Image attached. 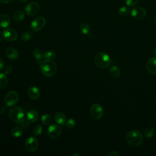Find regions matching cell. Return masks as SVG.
<instances>
[{
    "label": "cell",
    "instance_id": "obj_1",
    "mask_svg": "<svg viewBox=\"0 0 156 156\" xmlns=\"http://www.w3.org/2000/svg\"><path fill=\"white\" fill-rule=\"evenodd\" d=\"M126 142L132 147H138L140 146L143 141V136L142 133L136 130H131L129 131L126 135Z\"/></svg>",
    "mask_w": 156,
    "mask_h": 156
},
{
    "label": "cell",
    "instance_id": "obj_2",
    "mask_svg": "<svg viewBox=\"0 0 156 156\" xmlns=\"http://www.w3.org/2000/svg\"><path fill=\"white\" fill-rule=\"evenodd\" d=\"M40 64L41 73L45 76L50 77L55 74L57 72V65L52 60L45 59Z\"/></svg>",
    "mask_w": 156,
    "mask_h": 156
},
{
    "label": "cell",
    "instance_id": "obj_3",
    "mask_svg": "<svg viewBox=\"0 0 156 156\" xmlns=\"http://www.w3.org/2000/svg\"><path fill=\"white\" fill-rule=\"evenodd\" d=\"M10 119L15 123H23L25 120V113L23 108L19 106L12 107L9 112Z\"/></svg>",
    "mask_w": 156,
    "mask_h": 156
},
{
    "label": "cell",
    "instance_id": "obj_4",
    "mask_svg": "<svg viewBox=\"0 0 156 156\" xmlns=\"http://www.w3.org/2000/svg\"><path fill=\"white\" fill-rule=\"evenodd\" d=\"M94 62L99 68L104 69L110 66L111 60L109 55L105 52H99L94 57Z\"/></svg>",
    "mask_w": 156,
    "mask_h": 156
},
{
    "label": "cell",
    "instance_id": "obj_5",
    "mask_svg": "<svg viewBox=\"0 0 156 156\" xmlns=\"http://www.w3.org/2000/svg\"><path fill=\"white\" fill-rule=\"evenodd\" d=\"M18 99V94L15 91H10L5 94L4 101L6 106L12 107L16 104Z\"/></svg>",
    "mask_w": 156,
    "mask_h": 156
},
{
    "label": "cell",
    "instance_id": "obj_6",
    "mask_svg": "<svg viewBox=\"0 0 156 156\" xmlns=\"http://www.w3.org/2000/svg\"><path fill=\"white\" fill-rule=\"evenodd\" d=\"M46 23V19L43 16L37 17L31 23L30 28L34 32H38L44 27Z\"/></svg>",
    "mask_w": 156,
    "mask_h": 156
},
{
    "label": "cell",
    "instance_id": "obj_7",
    "mask_svg": "<svg viewBox=\"0 0 156 156\" xmlns=\"http://www.w3.org/2000/svg\"><path fill=\"white\" fill-rule=\"evenodd\" d=\"M18 37L17 32L13 28H7L2 31V38L7 41L15 40Z\"/></svg>",
    "mask_w": 156,
    "mask_h": 156
},
{
    "label": "cell",
    "instance_id": "obj_8",
    "mask_svg": "<svg viewBox=\"0 0 156 156\" xmlns=\"http://www.w3.org/2000/svg\"><path fill=\"white\" fill-rule=\"evenodd\" d=\"M103 108L99 104H94L90 108L91 116L95 119H99L103 115Z\"/></svg>",
    "mask_w": 156,
    "mask_h": 156
},
{
    "label": "cell",
    "instance_id": "obj_9",
    "mask_svg": "<svg viewBox=\"0 0 156 156\" xmlns=\"http://www.w3.org/2000/svg\"><path fill=\"white\" fill-rule=\"evenodd\" d=\"M62 133L61 127L57 124L50 125L48 129V136L53 140L58 138Z\"/></svg>",
    "mask_w": 156,
    "mask_h": 156
},
{
    "label": "cell",
    "instance_id": "obj_10",
    "mask_svg": "<svg viewBox=\"0 0 156 156\" xmlns=\"http://www.w3.org/2000/svg\"><path fill=\"white\" fill-rule=\"evenodd\" d=\"M38 146V140L35 136H30L26 139L25 143V147L27 151H28L29 152H35L37 149Z\"/></svg>",
    "mask_w": 156,
    "mask_h": 156
},
{
    "label": "cell",
    "instance_id": "obj_11",
    "mask_svg": "<svg viewBox=\"0 0 156 156\" xmlns=\"http://www.w3.org/2000/svg\"><path fill=\"white\" fill-rule=\"evenodd\" d=\"M130 14L133 18L140 20H143L146 17V11L141 7H135L132 9Z\"/></svg>",
    "mask_w": 156,
    "mask_h": 156
},
{
    "label": "cell",
    "instance_id": "obj_12",
    "mask_svg": "<svg viewBox=\"0 0 156 156\" xmlns=\"http://www.w3.org/2000/svg\"><path fill=\"white\" fill-rule=\"evenodd\" d=\"M40 10V5L37 2H29L25 7L26 13L29 16L35 15Z\"/></svg>",
    "mask_w": 156,
    "mask_h": 156
},
{
    "label": "cell",
    "instance_id": "obj_13",
    "mask_svg": "<svg viewBox=\"0 0 156 156\" xmlns=\"http://www.w3.org/2000/svg\"><path fill=\"white\" fill-rule=\"evenodd\" d=\"M146 70L152 74H156V57L149 58L146 63Z\"/></svg>",
    "mask_w": 156,
    "mask_h": 156
},
{
    "label": "cell",
    "instance_id": "obj_14",
    "mask_svg": "<svg viewBox=\"0 0 156 156\" xmlns=\"http://www.w3.org/2000/svg\"><path fill=\"white\" fill-rule=\"evenodd\" d=\"M29 98L32 100H37L40 96V91L36 87H31L27 90Z\"/></svg>",
    "mask_w": 156,
    "mask_h": 156
},
{
    "label": "cell",
    "instance_id": "obj_15",
    "mask_svg": "<svg viewBox=\"0 0 156 156\" xmlns=\"http://www.w3.org/2000/svg\"><path fill=\"white\" fill-rule=\"evenodd\" d=\"M6 56L10 60H16L18 58V52L12 47H8L6 48L5 51Z\"/></svg>",
    "mask_w": 156,
    "mask_h": 156
},
{
    "label": "cell",
    "instance_id": "obj_16",
    "mask_svg": "<svg viewBox=\"0 0 156 156\" xmlns=\"http://www.w3.org/2000/svg\"><path fill=\"white\" fill-rule=\"evenodd\" d=\"M11 23V19L7 14L0 15V27L2 28L7 27Z\"/></svg>",
    "mask_w": 156,
    "mask_h": 156
},
{
    "label": "cell",
    "instance_id": "obj_17",
    "mask_svg": "<svg viewBox=\"0 0 156 156\" xmlns=\"http://www.w3.org/2000/svg\"><path fill=\"white\" fill-rule=\"evenodd\" d=\"M27 119L29 122H35L39 118V113L35 110H31L29 111L26 115Z\"/></svg>",
    "mask_w": 156,
    "mask_h": 156
},
{
    "label": "cell",
    "instance_id": "obj_18",
    "mask_svg": "<svg viewBox=\"0 0 156 156\" xmlns=\"http://www.w3.org/2000/svg\"><path fill=\"white\" fill-rule=\"evenodd\" d=\"M33 55L37 63H40L43 61L44 57V52L39 48H35L33 51Z\"/></svg>",
    "mask_w": 156,
    "mask_h": 156
},
{
    "label": "cell",
    "instance_id": "obj_19",
    "mask_svg": "<svg viewBox=\"0 0 156 156\" xmlns=\"http://www.w3.org/2000/svg\"><path fill=\"white\" fill-rule=\"evenodd\" d=\"M55 121L59 125H63L66 122V116L61 112H58L54 116Z\"/></svg>",
    "mask_w": 156,
    "mask_h": 156
},
{
    "label": "cell",
    "instance_id": "obj_20",
    "mask_svg": "<svg viewBox=\"0 0 156 156\" xmlns=\"http://www.w3.org/2000/svg\"><path fill=\"white\" fill-rule=\"evenodd\" d=\"M109 74L113 78H118L121 74V71L118 66H112L109 69Z\"/></svg>",
    "mask_w": 156,
    "mask_h": 156
},
{
    "label": "cell",
    "instance_id": "obj_21",
    "mask_svg": "<svg viewBox=\"0 0 156 156\" xmlns=\"http://www.w3.org/2000/svg\"><path fill=\"white\" fill-rule=\"evenodd\" d=\"M24 13L23 11L18 10L14 13L13 15V20L16 22H20L24 19Z\"/></svg>",
    "mask_w": 156,
    "mask_h": 156
},
{
    "label": "cell",
    "instance_id": "obj_22",
    "mask_svg": "<svg viewBox=\"0 0 156 156\" xmlns=\"http://www.w3.org/2000/svg\"><path fill=\"white\" fill-rule=\"evenodd\" d=\"M155 130L153 127H148L144 131V135L146 138H151L155 135Z\"/></svg>",
    "mask_w": 156,
    "mask_h": 156
},
{
    "label": "cell",
    "instance_id": "obj_23",
    "mask_svg": "<svg viewBox=\"0 0 156 156\" xmlns=\"http://www.w3.org/2000/svg\"><path fill=\"white\" fill-rule=\"evenodd\" d=\"M8 83V79L5 73H0V88H5Z\"/></svg>",
    "mask_w": 156,
    "mask_h": 156
},
{
    "label": "cell",
    "instance_id": "obj_24",
    "mask_svg": "<svg viewBox=\"0 0 156 156\" xmlns=\"http://www.w3.org/2000/svg\"><path fill=\"white\" fill-rule=\"evenodd\" d=\"M80 30L83 34H88L91 30L90 26L86 23H82L80 26Z\"/></svg>",
    "mask_w": 156,
    "mask_h": 156
},
{
    "label": "cell",
    "instance_id": "obj_25",
    "mask_svg": "<svg viewBox=\"0 0 156 156\" xmlns=\"http://www.w3.org/2000/svg\"><path fill=\"white\" fill-rule=\"evenodd\" d=\"M11 133L14 137H20L23 134V130L20 127H14L11 130Z\"/></svg>",
    "mask_w": 156,
    "mask_h": 156
},
{
    "label": "cell",
    "instance_id": "obj_26",
    "mask_svg": "<svg viewBox=\"0 0 156 156\" xmlns=\"http://www.w3.org/2000/svg\"><path fill=\"white\" fill-rule=\"evenodd\" d=\"M41 122L45 126H48L51 124L52 122L51 117L48 114H44L41 116Z\"/></svg>",
    "mask_w": 156,
    "mask_h": 156
},
{
    "label": "cell",
    "instance_id": "obj_27",
    "mask_svg": "<svg viewBox=\"0 0 156 156\" xmlns=\"http://www.w3.org/2000/svg\"><path fill=\"white\" fill-rule=\"evenodd\" d=\"M33 37V34L31 32L26 31L23 32L21 35V38L24 41H27L30 40Z\"/></svg>",
    "mask_w": 156,
    "mask_h": 156
},
{
    "label": "cell",
    "instance_id": "obj_28",
    "mask_svg": "<svg viewBox=\"0 0 156 156\" xmlns=\"http://www.w3.org/2000/svg\"><path fill=\"white\" fill-rule=\"evenodd\" d=\"M129 13H130V9L126 6L121 7L118 10V14L121 16H126L128 15L129 14Z\"/></svg>",
    "mask_w": 156,
    "mask_h": 156
},
{
    "label": "cell",
    "instance_id": "obj_29",
    "mask_svg": "<svg viewBox=\"0 0 156 156\" xmlns=\"http://www.w3.org/2000/svg\"><path fill=\"white\" fill-rule=\"evenodd\" d=\"M56 53L53 51H48L44 53V57L46 59L52 60L56 57Z\"/></svg>",
    "mask_w": 156,
    "mask_h": 156
},
{
    "label": "cell",
    "instance_id": "obj_30",
    "mask_svg": "<svg viewBox=\"0 0 156 156\" xmlns=\"http://www.w3.org/2000/svg\"><path fill=\"white\" fill-rule=\"evenodd\" d=\"M42 131H43V128L40 124H37L33 128V134L35 136L41 135L42 133Z\"/></svg>",
    "mask_w": 156,
    "mask_h": 156
},
{
    "label": "cell",
    "instance_id": "obj_31",
    "mask_svg": "<svg viewBox=\"0 0 156 156\" xmlns=\"http://www.w3.org/2000/svg\"><path fill=\"white\" fill-rule=\"evenodd\" d=\"M75 125H76V122H75V121H74L73 119H72V118L69 119L66 121V127L68 128V129H72V128H73V127L75 126Z\"/></svg>",
    "mask_w": 156,
    "mask_h": 156
},
{
    "label": "cell",
    "instance_id": "obj_32",
    "mask_svg": "<svg viewBox=\"0 0 156 156\" xmlns=\"http://www.w3.org/2000/svg\"><path fill=\"white\" fill-rule=\"evenodd\" d=\"M138 1L139 0H126V4L129 7H132L135 5L138 2Z\"/></svg>",
    "mask_w": 156,
    "mask_h": 156
},
{
    "label": "cell",
    "instance_id": "obj_33",
    "mask_svg": "<svg viewBox=\"0 0 156 156\" xmlns=\"http://www.w3.org/2000/svg\"><path fill=\"white\" fill-rule=\"evenodd\" d=\"M12 69H13V68L11 65H7L5 66V68L4 69V73H5V74H8L12 72Z\"/></svg>",
    "mask_w": 156,
    "mask_h": 156
},
{
    "label": "cell",
    "instance_id": "obj_34",
    "mask_svg": "<svg viewBox=\"0 0 156 156\" xmlns=\"http://www.w3.org/2000/svg\"><path fill=\"white\" fill-rule=\"evenodd\" d=\"M108 156H119V154L115 151H110L108 154Z\"/></svg>",
    "mask_w": 156,
    "mask_h": 156
},
{
    "label": "cell",
    "instance_id": "obj_35",
    "mask_svg": "<svg viewBox=\"0 0 156 156\" xmlns=\"http://www.w3.org/2000/svg\"><path fill=\"white\" fill-rule=\"evenodd\" d=\"M6 111V108L4 106H1L0 107V115L4 114Z\"/></svg>",
    "mask_w": 156,
    "mask_h": 156
},
{
    "label": "cell",
    "instance_id": "obj_36",
    "mask_svg": "<svg viewBox=\"0 0 156 156\" xmlns=\"http://www.w3.org/2000/svg\"><path fill=\"white\" fill-rule=\"evenodd\" d=\"M14 0H0V2L3 4H9L13 1Z\"/></svg>",
    "mask_w": 156,
    "mask_h": 156
},
{
    "label": "cell",
    "instance_id": "obj_37",
    "mask_svg": "<svg viewBox=\"0 0 156 156\" xmlns=\"http://www.w3.org/2000/svg\"><path fill=\"white\" fill-rule=\"evenodd\" d=\"M4 67V61L0 57V71Z\"/></svg>",
    "mask_w": 156,
    "mask_h": 156
},
{
    "label": "cell",
    "instance_id": "obj_38",
    "mask_svg": "<svg viewBox=\"0 0 156 156\" xmlns=\"http://www.w3.org/2000/svg\"><path fill=\"white\" fill-rule=\"evenodd\" d=\"M20 2H26V1H27V0H18Z\"/></svg>",
    "mask_w": 156,
    "mask_h": 156
},
{
    "label": "cell",
    "instance_id": "obj_39",
    "mask_svg": "<svg viewBox=\"0 0 156 156\" xmlns=\"http://www.w3.org/2000/svg\"><path fill=\"white\" fill-rule=\"evenodd\" d=\"M74 155H77V156H79V155L78 154H76V153H74L73 154H72V156H74Z\"/></svg>",
    "mask_w": 156,
    "mask_h": 156
},
{
    "label": "cell",
    "instance_id": "obj_40",
    "mask_svg": "<svg viewBox=\"0 0 156 156\" xmlns=\"http://www.w3.org/2000/svg\"><path fill=\"white\" fill-rule=\"evenodd\" d=\"M154 23H155V24L156 25V17L154 18Z\"/></svg>",
    "mask_w": 156,
    "mask_h": 156
},
{
    "label": "cell",
    "instance_id": "obj_41",
    "mask_svg": "<svg viewBox=\"0 0 156 156\" xmlns=\"http://www.w3.org/2000/svg\"><path fill=\"white\" fill-rule=\"evenodd\" d=\"M154 53H155V55H156V48H155V51H154Z\"/></svg>",
    "mask_w": 156,
    "mask_h": 156
}]
</instances>
